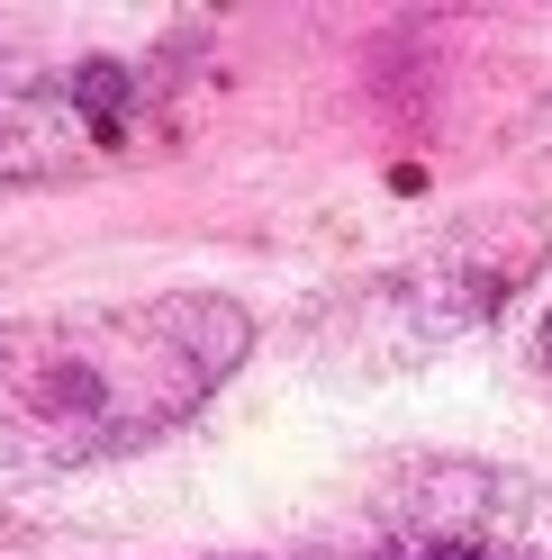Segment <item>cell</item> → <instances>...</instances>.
I'll return each instance as SVG.
<instances>
[{
    "mask_svg": "<svg viewBox=\"0 0 552 560\" xmlns=\"http://www.w3.org/2000/svg\"><path fill=\"white\" fill-rule=\"evenodd\" d=\"M254 362V317L218 290L0 317V488L73 479L163 443Z\"/></svg>",
    "mask_w": 552,
    "mask_h": 560,
    "instance_id": "obj_1",
    "label": "cell"
},
{
    "mask_svg": "<svg viewBox=\"0 0 552 560\" xmlns=\"http://www.w3.org/2000/svg\"><path fill=\"white\" fill-rule=\"evenodd\" d=\"M172 73H182L172 55H0V190L64 182V172L127 154L172 109Z\"/></svg>",
    "mask_w": 552,
    "mask_h": 560,
    "instance_id": "obj_2",
    "label": "cell"
},
{
    "mask_svg": "<svg viewBox=\"0 0 552 560\" xmlns=\"http://www.w3.org/2000/svg\"><path fill=\"white\" fill-rule=\"evenodd\" d=\"M381 560H534V551H507V542H480V534H417V542H390Z\"/></svg>",
    "mask_w": 552,
    "mask_h": 560,
    "instance_id": "obj_3",
    "label": "cell"
},
{
    "mask_svg": "<svg viewBox=\"0 0 552 560\" xmlns=\"http://www.w3.org/2000/svg\"><path fill=\"white\" fill-rule=\"evenodd\" d=\"M534 353H543V371H552V307H543V326H534Z\"/></svg>",
    "mask_w": 552,
    "mask_h": 560,
    "instance_id": "obj_4",
    "label": "cell"
},
{
    "mask_svg": "<svg viewBox=\"0 0 552 560\" xmlns=\"http://www.w3.org/2000/svg\"><path fill=\"white\" fill-rule=\"evenodd\" d=\"M209 560H218V551H209Z\"/></svg>",
    "mask_w": 552,
    "mask_h": 560,
    "instance_id": "obj_5",
    "label": "cell"
}]
</instances>
